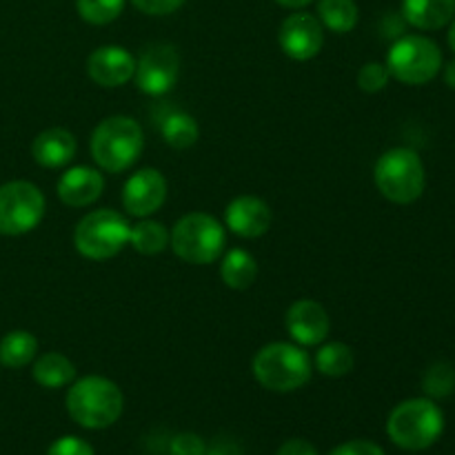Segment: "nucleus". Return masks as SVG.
<instances>
[{
  "label": "nucleus",
  "mask_w": 455,
  "mask_h": 455,
  "mask_svg": "<svg viewBox=\"0 0 455 455\" xmlns=\"http://www.w3.org/2000/svg\"><path fill=\"white\" fill-rule=\"evenodd\" d=\"M387 69L391 78L404 84H427L443 69V52L427 36H403L387 53Z\"/></svg>",
  "instance_id": "nucleus-8"
},
{
  "label": "nucleus",
  "mask_w": 455,
  "mask_h": 455,
  "mask_svg": "<svg viewBox=\"0 0 455 455\" xmlns=\"http://www.w3.org/2000/svg\"><path fill=\"white\" fill-rule=\"evenodd\" d=\"M280 49L291 60L307 62L320 53L324 44V27L314 13L298 12L284 18L278 29Z\"/></svg>",
  "instance_id": "nucleus-11"
},
{
  "label": "nucleus",
  "mask_w": 455,
  "mask_h": 455,
  "mask_svg": "<svg viewBox=\"0 0 455 455\" xmlns=\"http://www.w3.org/2000/svg\"><path fill=\"white\" fill-rule=\"evenodd\" d=\"M129 244L142 256H156L169 247V229L158 220L142 218L138 225L132 227Z\"/></svg>",
  "instance_id": "nucleus-24"
},
{
  "label": "nucleus",
  "mask_w": 455,
  "mask_h": 455,
  "mask_svg": "<svg viewBox=\"0 0 455 455\" xmlns=\"http://www.w3.org/2000/svg\"><path fill=\"white\" fill-rule=\"evenodd\" d=\"M169 247L182 262L212 265L225 253V227L209 213H187L169 231Z\"/></svg>",
  "instance_id": "nucleus-6"
},
{
  "label": "nucleus",
  "mask_w": 455,
  "mask_h": 455,
  "mask_svg": "<svg viewBox=\"0 0 455 455\" xmlns=\"http://www.w3.org/2000/svg\"><path fill=\"white\" fill-rule=\"evenodd\" d=\"M132 225L114 209H96L80 218L74 231V244L87 260H109L129 244Z\"/></svg>",
  "instance_id": "nucleus-7"
},
{
  "label": "nucleus",
  "mask_w": 455,
  "mask_h": 455,
  "mask_svg": "<svg viewBox=\"0 0 455 455\" xmlns=\"http://www.w3.org/2000/svg\"><path fill=\"white\" fill-rule=\"evenodd\" d=\"M204 455H243L238 449V444L231 443V440H218L212 447H207V453Z\"/></svg>",
  "instance_id": "nucleus-34"
},
{
  "label": "nucleus",
  "mask_w": 455,
  "mask_h": 455,
  "mask_svg": "<svg viewBox=\"0 0 455 455\" xmlns=\"http://www.w3.org/2000/svg\"><path fill=\"white\" fill-rule=\"evenodd\" d=\"M167 200V180L158 169H140L123 187V207L133 218H149Z\"/></svg>",
  "instance_id": "nucleus-12"
},
{
  "label": "nucleus",
  "mask_w": 455,
  "mask_h": 455,
  "mask_svg": "<svg viewBox=\"0 0 455 455\" xmlns=\"http://www.w3.org/2000/svg\"><path fill=\"white\" fill-rule=\"evenodd\" d=\"M251 369L258 385L275 394H289L311 380L314 360L296 342H271L258 351Z\"/></svg>",
  "instance_id": "nucleus-2"
},
{
  "label": "nucleus",
  "mask_w": 455,
  "mask_h": 455,
  "mask_svg": "<svg viewBox=\"0 0 455 455\" xmlns=\"http://www.w3.org/2000/svg\"><path fill=\"white\" fill-rule=\"evenodd\" d=\"M102 191H105L102 173L93 167H84V164L67 169L60 176V180H58V198L67 207L74 209L93 204L100 198Z\"/></svg>",
  "instance_id": "nucleus-16"
},
{
  "label": "nucleus",
  "mask_w": 455,
  "mask_h": 455,
  "mask_svg": "<svg viewBox=\"0 0 455 455\" xmlns=\"http://www.w3.org/2000/svg\"><path fill=\"white\" fill-rule=\"evenodd\" d=\"M67 413L84 429H107L123 416L124 395L116 382L102 376H84L67 391Z\"/></svg>",
  "instance_id": "nucleus-1"
},
{
  "label": "nucleus",
  "mask_w": 455,
  "mask_h": 455,
  "mask_svg": "<svg viewBox=\"0 0 455 455\" xmlns=\"http://www.w3.org/2000/svg\"><path fill=\"white\" fill-rule=\"evenodd\" d=\"M443 76H444V84H447L449 89H455V58L451 62H449L447 67H443Z\"/></svg>",
  "instance_id": "nucleus-35"
},
{
  "label": "nucleus",
  "mask_w": 455,
  "mask_h": 455,
  "mask_svg": "<svg viewBox=\"0 0 455 455\" xmlns=\"http://www.w3.org/2000/svg\"><path fill=\"white\" fill-rule=\"evenodd\" d=\"M87 74L96 84L105 89H116L133 80L136 58L118 44H105L89 53Z\"/></svg>",
  "instance_id": "nucleus-13"
},
{
  "label": "nucleus",
  "mask_w": 455,
  "mask_h": 455,
  "mask_svg": "<svg viewBox=\"0 0 455 455\" xmlns=\"http://www.w3.org/2000/svg\"><path fill=\"white\" fill-rule=\"evenodd\" d=\"M391 74L387 69V65L382 62H367V65L360 67L358 71V87L364 93H378L389 84Z\"/></svg>",
  "instance_id": "nucleus-28"
},
{
  "label": "nucleus",
  "mask_w": 455,
  "mask_h": 455,
  "mask_svg": "<svg viewBox=\"0 0 455 455\" xmlns=\"http://www.w3.org/2000/svg\"><path fill=\"white\" fill-rule=\"evenodd\" d=\"M278 4H283V7L287 9H302L307 7L309 3H314V0H275Z\"/></svg>",
  "instance_id": "nucleus-36"
},
{
  "label": "nucleus",
  "mask_w": 455,
  "mask_h": 455,
  "mask_svg": "<svg viewBox=\"0 0 455 455\" xmlns=\"http://www.w3.org/2000/svg\"><path fill=\"white\" fill-rule=\"evenodd\" d=\"M373 180L387 200L395 204H411L425 194V163L409 147H395L378 158Z\"/></svg>",
  "instance_id": "nucleus-5"
},
{
  "label": "nucleus",
  "mask_w": 455,
  "mask_h": 455,
  "mask_svg": "<svg viewBox=\"0 0 455 455\" xmlns=\"http://www.w3.org/2000/svg\"><path fill=\"white\" fill-rule=\"evenodd\" d=\"M76 9L89 25H109L123 13L124 0H76Z\"/></svg>",
  "instance_id": "nucleus-26"
},
{
  "label": "nucleus",
  "mask_w": 455,
  "mask_h": 455,
  "mask_svg": "<svg viewBox=\"0 0 455 455\" xmlns=\"http://www.w3.org/2000/svg\"><path fill=\"white\" fill-rule=\"evenodd\" d=\"M403 16L416 29H443L453 20L455 0H403Z\"/></svg>",
  "instance_id": "nucleus-18"
},
{
  "label": "nucleus",
  "mask_w": 455,
  "mask_h": 455,
  "mask_svg": "<svg viewBox=\"0 0 455 455\" xmlns=\"http://www.w3.org/2000/svg\"><path fill=\"white\" fill-rule=\"evenodd\" d=\"M220 275L222 283L235 291H244L251 287L258 278V262L244 249H231L222 256L220 262Z\"/></svg>",
  "instance_id": "nucleus-20"
},
{
  "label": "nucleus",
  "mask_w": 455,
  "mask_h": 455,
  "mask_svg": "<svg viewBox=\"0 0 455 455\" xmlns=\"http://www.w3.org/2000/svg\"><path fill=\"white\" fill-rule=\"evenodd\" d=\"M449 36H447V40H449V47H451V52L455 53V16H453V20L449 22Z\"/></svg>",
  "instance_id": "nucleus-37"
},
{
  "label": "nucleus",
  "mask_w": 455,
  "mask_h": 455,
  "mask_svg": "<svg viewBox=\"0 0 455 455\" xmlns=\"http://www.w3.org/2000/svg\"><path fill=\"white\" fill-rule=\"evenodd\" d=\"M358 4L354 0H320L318 20L336 34H349L358 25Z\"/></svg>",
  "instance_id": "nucleus-25"
},
{
  "label": "nucleus",
  "mask_w": 455,
  "mask_h": 455,
  "mask_svg": "<svg viewBox=\"0 0 455 455\" xmlns=\"http://www.w3.org/2000/svg\"><path fill=\"white\" fill-rule=\"evenodd\" d=\"M160 133H163L164 142L172 149L185 151L194 147L200 138V127L194 120V116L185 114V111H169L160 123Z\"/></svg>",
  "instance_id": "nucleus-21"
},
{
  "label": "nucleus",
  "mask_w": 455,
  "mask_h": 455,
  "mask_svg": "<svg viewBox=\"0 0 455 455\" xmlns=\"http://www.w3.org/2000/svg\"><path fill=\"white\" fill-rule=\"evenodd\" d=\"M43 191L27 180H13L0 187V234L22 235L34 231L43 222Z\"/></svg>",
  "instance_id": "nucleus-9"
},
{
  "label": "nucleus",
  "mask_w": 455,
  "mask_h": 455,
  "mask_svg": "<svg viewBox=\"0 0 455 455\" xmlns=\"http://www.w3.org/2000/svg\"><path fill=\"white\" fill-rule=\"evenodd\" d=\"M180 56L172 44H151L136 60L133 83L147 96H164L178 83Z\"/></svg>",
  "instance_id": "nucleus-10"
},
{
  "label": "nucleus",
  "mask_w": 455,
  "mask_h": 455,
  "mask_svg": "<svg viewBox=\"0 0 455 455\" xmlns=\"http://www.w3.org/2000/svg\"><path fill=\"white\" fill-rule=\"evenodd\" d=\"M271 220L274 216H271L269 204L256 196H238L225 209L227 229L240 238H260L269 231Z\"/></svg>",
  "instance_id": "nucleus-15"
},
{
  "label": "nucleus",
  "mask_w": 455,
  "mask_h": 455,
  "mask_svg": "<svg viewBox=\"0 0 455 455\" xmlns=\"http://www.w3.org/2000/svg\"><path fill=\"white\" fill-rule=\"evenodd\" d=\"M315 369L327 378H342L351 373L355 364L354 349L345 342H327L315 351Z\"/></svg>",
  "instance_id": "nucleus-23"
},
{
  "label": "nucleus",
  "mask_w": 455,
  "mask_h": 455,
  "mask_svg": "<svg viewBox=\"0 0 455 455\" xmlns=\"http://www.w3.org/2000/svg\"><path fill=\"white\" fill-rule=\"evenodd\" d=\"M275 455H318V451H315V447L309 443V440L291 438L278 449V453Z\"/></svg>",
  "instance_id": "nucleus-33"
},
{
  "label": "nucleus",
  "mask_w": 455,
  "mask_h": 455,
  "mask_svg": "<svg viewBox=\"0 0 455 455\" xmlns=\"http://www.w3.org/2000/svg\"><path fill=\"white\" fill-rule=\"evenodd\" d=\"M145 136L132 116H111L92 133V156L107 173H123L140 158Z\"/></svg>",
  "instance_id": "nucleus-4"
},
{
  "label": "nucleus",
  "mask_w": 455,
  "mask_h": 455,
  "mask_svg": "<svg viewBox=\"0 0 455 455\" xmlns=\"http://www.w3.org/2000/svg\"><path fill=\"white\" fill-rule=\"evenodd\" d=\"M47 455H96V453H93L92 444L84 443L83 438L65 435V438H58L56 443L47 449Z\"/></svg>",
  "instance_id": "nucleus-30"
},
{
  "label": "nucleus",
  "mask_w": 455,
  "mask_h": 455,
  "mask_svg": "<svg viewBox=\"0 0 455 455\" xmlns=\"http://www.w3.org/2000/svg\"><path fill=\"white\" fill-rule=\"evenodd\" d=\"M34 380L44 389H62L69 387L76 380V367L67 355L58 354V351H49L43 354L34 363Z\"/></svg>",
  "instance_id": "nucleus-19"
},
{
  "label": "nucleus",
  "mask_w": 455,
  "mask_h": 455,
  "mask_svg": "<svg viewBox=\"0 0 455 455\" xmlns=\"http://www.w3.org/2000/svg\"><path fill=\"white\" fill-rule=\"evenodd\" d=\"M329 455H387L382 451V447H378L376 443H369V440H351V443L340 444V447L333 449Z\"/></svg>",
  "instance_id": "nucleus-32"
},
{
  "label": "nucleus",
  "mask_w": 455,
  "mask_h": 455,
  "mask_svg": "<svg viewBox=\"0 0 455 455\" xmlns=\"http://www.w3.org/2000/svg\"><path fill=\"white\" fill-rule=\"evenodd\" d=\"M169 453L172 455H204L207 453V443H204L198 434L182 431V434L173 435L172 444H169Z\"/></svg>",
  "instance_id": "nucleus-29"
},
{
  "label": "nucleus",
  "mask_w": 455,
  "mask_h": 455,
  "mask_svg": "<svg viewBox=\"0 0 455 455\" xmlns=\"http://www.w3.org/2000/svg\"><path fill=\"white\" fill-rule=\"evenodd\" d=\"M132 3L147 16H167L180 9L185 0H132Z\"/></svg>",
  "instance_id": "nucleus-31"
},
{
  "label": "nucleus",
  "mask_w": 455,
  "mask_h": 455,
  "mask_svg": "<svg viewBox=\"0 0 455 455\" xmlns=\"http://www.w3.org/2000/svg\"><path fill=\"white\" fill-rule=\"evenodd\" d=\"M284 327L296 345L315 347L324 342L331 329L327 309L315 300H296L284 315Z\"/></svg>",
  "instance_id": "nucleus-14"
},
{
  "label": "nucleus",
  "mask_w": 455,
  "mask_h": 455,
  "mask_svg": "<svg viewBox=\"0 0 455 455\" xmlns=\"http://www.w3.org/2000/svg\"><path fill=\"white\" fill-rule=\"evenodd\" d=\"M427 394L431 398H447L455 391V369L449 363H438L429 367L422 380Z\"/></svg>",
  "instance_id": "nucleus-27"
},
{
  "label": "nucleus",
  "mask_w": 455,
  "mask_h": 455,
  "mask_svg": "<svg viewBox=\"0 0 455 455\" xmlns=\"http://www.w3.org/2000/svg\"><path fill=\"white\" fill-rule=\"evenodd\" d=\"M78 142L71 132L62 127H52L40 132L31 142V156L44 169H60L74 160Z\"/></svg>",
  "instance_id": "nucleus-17"
},
{
  "label": "nucleus",
  "mask_w": 455,
  "mask_h": 455,
  "mask_svg": "<svg viewBox=\"0 0 455 455\" xmlns=\"http://www.w3.org/2000/svg\"><path fill=\"white\" fill-rule=\"evenodd\" d=\"M36 354H38V340L34 338V333L25 331V329L9 331L0 340V363L9 369L27 367L36 358Z\"/></svg>",
  "instance_id": "nucleus-22"
},
{
  "label": "nucleus",
  "mask_w": 455,
  "mask_h": 455,
  "mask_svg": "<svg viewBox=\"0 0 455 455\" xmlns=\"http://www.w3.org/2000/svg\"><path fill=\"white\" fill-rule=\"evenodd\" d=\"M444 413L431 398H411L400 403L387 420V434L404 451H425L440 440Z\"/></svg>",
  "instance_id": "nucleus-3"
}]
</instances>
